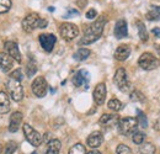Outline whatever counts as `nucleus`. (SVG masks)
Returning <instances> with one entry per match:
<instances>
[{
  "mask_svg": "<svg viewBox=\"0 0 160 154\" xmlns=\"http://www.w3.org/2000/svg\"><path fill=\"white\" fill-rule=\"evenodd\" d=\"M105 23H106V19L103 16H101L96 20L94 23L91 25H88V27L85 28V33L82 36V38L80 39L79 44H90V43H94L95 41L101 37L102 32H103V27H105Z\"/></svg>",
  "mask_w": 160,
  "mask_h": 154,
  "instance_id": "obj_1",
  "label": "nucleus"
},
{
  "mask_svg": "<svg viewBox=\"0 0 160 154\" xmlns=\"http://www.w3.org/2000/svg\"><path fill=\"white\" fill-rule=\"evenodd\" d=\"M6 88H8V93L11 96L14 101H21L23 97V89L21 85L20 80H15V79H9L6 81Z\"/></svg>",
  "mask_w": 160,
  "mask_h": 154,
  "instance_id": "obj_2",
  "label": "nucleus"
},
{
  "mask_svg": "<svg viewBox=\"0 0 160 154\" xmlns=\"http://www.w3.org/2000/svg\"><path fill=\"white\" fill-rule=\"evenodd\" d=\"M138 64L144 70H153V69H157L159 67V59L154 54H152L149 52H145L139 57Z\"/></svg>",
  "mask_w": 160,
  "mask_h": 154,
  "instance_id": "obj_3",
  "label": "nucleus"
},
{
  "mask_svg": "<svg viewBox=\"0 0 160 154\" xmlns=\"http://www.w3.org/2000/svg\"><path fill=\"white\" fill-rule=\"evenodd\" d=\"M22 130H23V135L26 137V139L30 142V144H32L33 147H38L42 144L43 142V137L40 132H37L35 128H32L28 123H25L22 126Z\"/></svg>",
  "mask_w": 160,
  "mask_h": 154,
  "instance_id": "obj_4",
  "label": "nucleus"
},
{
  "mask_svg": "<svg viewBox=\"0 0 160 154\" xmlns=\"http://www.w3.org/2000/svg\"><path fill=\"white\" fill-rule=\"evenodd\" d=\"M113 81L117 85V88L123 93H127L131 88V83H129V79L127 75V72L123 68H118L116 70L115 77H113Z\"/></svg>",
  "mask_w": 160,
  "mask_h": 154,
  "instance_id": "obj_5",
  "label": "nucleus"
},
{
  "mask_svg": "<svg viewBox=\"0 0 160 154\" xmlns=\"http://www.w3.org/2000/svg\"><path fill=\"white\" fill-rule=\"evenodd\" d=\"M137 126H138V122H137V118L134 117H124L118 121V130L124 136L134 133Z\"/></svg>",
  "mask_w": 160,
  "mask_h": 154,
  "instance_id": "obj_6",
  "label": "nucleus"
},
{
  "mask_svg": "<svg viewBox=\"0 0 160 154\" xmlns=\"http://www.w3.org/2000/svg\"><path fill=\"white\" fill-rule=\"evenodd\" d=\"M59 32H60V36L65 39V41H72V39H74L79 35V28L74 23L65 22V23H62L60 25Z\"/></svg>",
  "mask_w": 160,
  "mask_h": 154,
  "instance_id": "obj_7",
  "label": "nucleus"
},
{
  "mask_svg": "<svg viewBox=\"0 0 160 154\" xmlns=\"http://www.w3.org/2000/svg\"><path fill=\"white\" fill-rule=\"evenodd\" d=\"M31 89H32V93L37 97L46 96L47 95V89H48V85H47L46 79L43 77H37L32 81Z\"/></svg>",
  "mask_w": 160,
  "mask_h": 154,
  "instance_id": "obj_8",
  "label": "nucleus"
},
{
  "mask_svg": "<svg viewBox=\"0 0 160 154\" xmlns=\"http://www.w3.org/2000/svg\"><path fill=\"white\" fill-rule=\"evenodd\" d=\"M41 18L37 14H28L25 19L22 20V28L26 32H32L35 28L38 27Z\"/></svg>",
  "mask_w": 160,
  "mask_h": 154,
  "instance_id": "obj_9",
  "label": "nucleus"
},
{
  "mask_svg": "<svg viewBox=\"0 0 160 154\" xmlns=\"http://www.w3.org/2000/svg\"><path fill=\"white\" fill-rule=\"evenodd\" d=\"M40 43L41 46H42V48L46 51V52H51L52 49H53V47H54V44H56V36L54 35H52V33H42L40 35Z\"/></svg>",
  "mask_w": 160,
  "mask_h": 154,
  "instance_id": "obj_10",
  "label": "nucleus"
},
{
  "mask_svg": "<svg viewBox=\"0 0 160 154\" xmlns=\"http://www.w3.org/2000/svg\"><path fill=\"white\" fill-rule=\"evenodd\" d=\"M89 81H90V74L88 70L81 69L78 73H75V75L73 77V84L79 88L81 85H85V88H89Z\"/></svg>",
  "mask_w": 160,
  "mask_h": 154,
  "instance_id": "obj_11",
  "label": "nucleus"
},
{
  "mask_svg": "<svg viewBox=\"0 0 160 154\" xmlns=\"http://www.w3.org/2000/svg\"><path fill=\"white\" fill-rule=\"evenodd\" d=\"M4 48H5L6 53L12 58V59H15L16 62H21V53H20V51H19L18 44H16L15 42H12V41H8V42H5Z\"/></svg>",
  "mask_w": 160,
  "mask_h": 154,
  "instance_id": "obj_12",
  "label": "nucleus"
},
{
  "mask_svg": "<svg viewBox=\"0 0 160 154\" xmlns=\"http://www.w3.org/2000/svg\"><path fill=\"white\" fill-rule=\"evenodd\" d=\"M94 100L98 105H103L106 100V85L103 83H100L96 85L94 90Z\"/></svg>",
  "mask_w": 160,
  "mask_h": 154,
  "instance_id": "obj_13",
  "label": "nucleus"
},
{
  "mask_svg": "<svg viewBox=\"0 0 160 154\" xmlns=\"http://www.w3.org/2000/svg\"><path fill=\"white\" fill-rule=\"evenodd\" d=\"M128 35V26L126 20H118L115 25V36L116 38H123Z\"/></svg>",
  "mask_w": 160,
  "mask_h": 154,
  "instance_id": "obj_14",
  "label": "nucleus"
},
{
  "mask_svg": "<svg viewBox=\"0 0 160 154\" xmlns=\"http://www.w3.org/2000/svg\"><path fill=\"white\" fill-rule=\"evenodd\" d=\"M14 64V59L8 53H0V70L2 73H8Z\"/></svg>",
  "mask_w": 160,
  "mask_h": 154,
  "instance_id": "obj_15",
  "label": "nucleus"
},
{
  "mask_svg": "<svg viewBox=\"0 0 160 154\" xmlns=\"http://www.w3.org/2000/svg\"><path fill=\"white\" fill-rule=\"evenodd\" d=\"M129 56H131V47L128 44H121L115 51V58L120 62L126 60Z\"/></svg>",
  "mask_w": 160,
  "mask_h": 154,
  "instance_id": "obj_16",
  "label": "nucleus"
},
{
  "mask_svg": "<svg viewBox=\"0 0 160 154\" xmlns=\"http://www.w3.org/2000/svg\"><path fill=\"white\" fill-rule=\"evenodd\" d=\"M88 146L89 147H91V148H98V147H100L101 144H102V142H103V136L101 132H92L91 135L88 137Z\"/></svg>",
  "mask_w": 160,
  "mask_h": 154,
  "instance_id": "obj_17",
  "label": "nucleus"
},
{
  "mask_svg": "<svg viewBox=\"0 0 160 154\" xmlns=\"http://www.w3.org/2000/svg\"><path fill=\"white\" fill-rule=\"evenodd\" d=\"M22 114L21 112H14L11 117H10V123H9V131L10 132H16L18 130H19V127H20L21 122H22Z\"/></svg>",
  "mask_w": 160,
  "mask_h": 154,
  "instance_id": "obj_18",
  "label": "nucleus"
},
{
  "mask_svg": "<svg viewBox=\"0 0 160 154\" xmlns=\"http://www.w3.org/2000/svg\"><path fill=\"white\" fill-rule=\"evenodd\" d=\"M100 125L103 127H111L113 125L118 123V116L117 115H110V114H105L101 116L100 118Z\"/></svg>",
  "mask_w": 160,
  "mask_h": 154,
  "instance_id": "obj_19",
  "label": "nucleus"
},
{
  "mask_svg": "<svg viewBox=\"0 0 160 154\" xmlns=\"http://www.w3.org/2000/svg\"><path fill=\"white\" fill-rule=\"evenodd\" d=\"M10 110V100L6 93L0 91V114H6Z\"/></svg>",
  "mask_w": 160,
  "mask_h": 154,
  "instance_id": "obj_20",
  "label": "nucleus"
},
{
  "mask_svg": "<svg viewBox=\"0 0 160 154\" xmlns=\"http://www.w3.org/2000/svg\"><path fill=\"white\" fill-rule=\"evenodd\" d=\"M60 141L58 139H52L48 142V147H47V154H59L60 152Z\"/></svg>",
  "mask_w": 160,
  "mask_h": 154,
  "instance_id": "obj_21",
  "label": "nucleus"
},
{
  "mask_svg": "<svg viewBox=\"0 0 160 154\" xmlns=\"http://www.w3.org/2000/svg\"><path fill=\"white\" fill-rule=\"evenodd\" d=\"M90 49H88V48H79L75 53H74V59L75 60H85V59H88L89 56H90Z\"/></svg>",
  "mask_w": 160,
  "mask_h": 154,
  "instance_id": "obj_22",
  "label": "nucleus"
},
{
  "mask_svg": "<svg viewBox=\"0 0 160 154\" xmlns=\"http://www.w3.org/2000/svg\"><path fill=\"white\" fill-rule=\"evenodd\" d=\"M147 19L150 20V21L160 20V6H153V8L147 13Z\"/></svg>",
  "mask_w": 160,
  "mask_h": 154,
  "instance_id": "obj_23",
  "label": "nucleus"
},
{
  "mask_svg": "<svg viewBox=\"0 0 160 154\" xmlns=\"http://www.w3.org/2000/svg\"><path fill=\"white\" fill-rule=\"evenodd\" d=\"M137 28H138L139 38L143 42H147L148 41V32H147V28H145V26H144V23L142 21H137Z\"/></svg>",
  "mask_w": 160,
  "mask_h": 154,
  "instance_id": "obj_24",
  "label": "nucleus"
},
{
  "mask_svg": "<svg viewBox=\"0 0 160 154\" xmlns=\"http://www.w3.org/2000/svg\"><path fill=\"white\" fill-rule=\"evenodd\" d=\"M139 152L140 154H154L155 153V147L152 143H142Z\"/></svg>",
  "mask_w": 160,
  "mask_h": 154,
  "instance_id": "obj_25",
  "label": "nucleus"
},
{
  "mask_svg": "<svg viewBox=\"0 0 160 154\" xmlns=\"http://www.w3.org/2000/svg\"><path fill=\"white\" fill-rule=\"evenodd\" d=\"M107 106H108V109L110 110H112V111H120L121 109H122V102H121L118 99H111L110 101H108V104H107Z\"/></svg>",
  "mask_w": 160,
  "mask_h": 154,
  "instance_id": "obj_26",
  "label": "nucleus"
},
{
  "mask_svg": "<svg viewBox=\"0 0 160 154\" xmlns=\"http://www.w3.org/2000/svg\"><path fill=\"white\" fill-rule=\"evenodd\" d=\"M137 122H138V125H140V127H143V128L148 127L147 116L144 115V112H142L140 110H137Z\"/></svg>",
  "mask_w": 160,
  "mask_h": 154,
  "instance_id": "obj_27",
  "label": "nucleus"
},
{
  "mask_svg": "<svg viewBox=\"0 0 160 154\" xmlns=\"http://www.w3.org/2000/svg\"><path fill=\"white\" fill-rule=\"evenodd\" d=\"M36 72H37L36 63H35L33 60H30V62H28V64L26 65V74H27V77H28V78L33 77Z\"/></svg>",
  "mask_w": 160,
  "mask_h": 154,
  "instance_id": "obj_28",
  "label": "nucleus"
},
{
  "mask_svg": "<svg viewBox=\"0 0 160 154\" xmlns=\"http://www.w3.org/2000/svg\"><path fill=\"white\" fill-rule=\"evenodd\" d=\"M69 154H86V151H85V147L82 144H74L70 149H69Z\"/></svg>",
  "mask_w": 160,
  "mask_h": 154,
  "instance_id": "obj_29",
  "label": "nucleus"
},
{
  "mask_svg": "<svg viewBox=\"0 0 160 154\" xmlns=\"http://www.w3.org/2000/svg\"><path fill=\"white\" fill-rule=\"evenodd\" d=\"M11 9V0H0V14H5Z\"/></svg>",
  "mask_w": 160,
  "mask_h": 154,
  "instance_id": "obj_30",
  "label": "nucleus"
},
{
  "mask_svg": "<svg viewBox=\"0 0 160 154\" xmlns=\"http://www.w3.org/2000/svg\"><path fill=\"white\" fill-rule=\"evenodd\" d=\"M131 100L132 101H138V102H144L145 101V96L140 93V91H138V90H134V91H132L131 93Z\"/></svg>",
  "mask_w": 160,
  "mask_h": 154,
  "instance_id": "obj_31",
  "label": "nucleus"
},
{
  "mask_svg": "<svg viewBox=\"0 0 160 154\" xmlns=\"http://www.w3.org/2000/svg\"><path fill=\"white\" fill-rule=\"evenodd\" d=\"M132 139H133V142H134L136 144H142V143L144 142V139H145V135H144L143 132H138V131H136V132L133 133Z\"/></svg>",
  "mask_w": 160,
  "mask_h": 154,
  "instance_id": "obj_32",
  "label": "nucleus"
},
{
  "mask_svg": "<svg viewBox=\"0 0 160 154\" xmlns=\"http://www.w3.org/2000/svg\"><path fill=\"white\" fill-rule=\"evenodd\" d=\"M116 153L117 154H132V151L129 147L124 146V144H120L116 149Z\"/></svg>",
  "mask_w": 160,
  "mask_h": 154,
  "instance_id": "obj_33",
  "label": "nucleus"
},
{
  "mask_svg": "<svg viewBox=\"0 0 160 154\" xmlns=\"http://www.w3.org/2000/svg\"><path fill=\"white\" fill-rule=\"evenodd\" d=\"M16 151V143L14 142H9L5 147V154H14Z\"/></svg>",
  "mask_w": 160,
  "mask_h": 154,
  "instance_id": "obj_34",
  "label": "nucleus"
},
{
  "mask_svg": "<svg viewBox=\"0 0 160 154\" xmlns=\"http://www.w3.org/2000/svg\"><path fill=\"white\" fill-rule=\"evenodd\" d=\"M10 78L11 79H15V80H21L22 79V72H21L20 69H16V70H14L10 74Z\"/></svg>",
  "mask_w": 160,
  "mask_h": 154,
  "instance_id": "obj_35",
  "label": "nucleus"
},
{
  "mask_svg": "<svg viewBox=\"0 0 160 154\" xmlns=\"http://www.w3.org/2000/svg\"><path fill=\"white\" fill-rule=\"evenodd\" d=\"M98 16V13H96V10L95 9H90V10H88V13H86V18L88 19H95Z\"/></svg>",
  "mask_w": 160,
  "mask_h": 154,
  "instance_id": "obj_36",
  "label": "nucleus"
},
{
  "mask_svg": "<svg viewBox=\"0 0 160 154\" xmlns=\"http://www.w3.org/2000/svg\"><path fill=\"white\" fill-rule=\"evenodd\" d=\"M47 25H48V21H47V20L41 19L40 23H38V27H40V28H44V27H47Z\"/></svg>",
  "mask_w": 160,
  "mask_h": 154,
  "instance_id": "obj_37",
  "label": "nucleus"
},
{
  "mask_svg": "<svg viewBox=\"0 0 160 154\" xmlns=\"http://www.w3.org/2000/svg\"><path fill=\"white\" fill-rule=\"evenodd\" d=\"M153 33L155 35V37H158V38H160V28H158V27L153 28Z\"/></svg>",
  "mask_w": 160,
  "mask_h": 154,
  "instance_id": "obj_38",
  "label": "nucleus"
},
{
  "mask_svg": "<svg viewBox=\"0 0 160 154\" xmlns=\"http://www.w3.org/2000/svg\"><path fill=\"white\" fill-rule=\"evenodd\" d=\"M88 154H101L99 151H91V152H89Z\"/></svg>",
  "mask_w": 160,
  "mask_h": 154,
  "instance_id": "obj_39",
  "label": "nucleus"
},
{
  "mask_svg": "<svg viewBox=\"0 0 160 154\" xmlns=\"http://www.w3.org/2000/svg\"><path fill=\"white\" fill-rule=\"evenodd\" d=\"M1 151H2V148H1V146H0V153H1Z\"/></svg>",
  "mask_w": 160,
  "mask_h": 154,
  "instance_id": "obj_40",
  "label": "nucleus"
},
{
  "mask_svg": "<svg viewBox=\"0 0 160 154\" xmlns=\"http://www.w3.org/2000/svg\"><path fill=\"white\" fill-rule=\"evenodd\" d=\"M32 154H37V153H32Z\"/></svg>",
  "mask_w": 160,
  "mask_h": 154,
  "instance_id": "obj_41",
  "label": "nucleus"
}]
</instances>
